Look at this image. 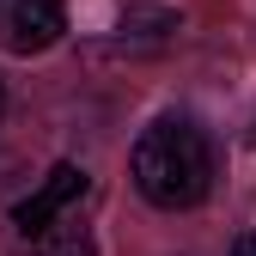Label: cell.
<instances>
[{"label":"cell","instance_id":"1","mask_svg":"<svg viewBox=\"0 0 256 256\" xmlns=\"http://www.w3.org/2000/svg\"><path fill=\"white\" fill-rule=\"evenodd\" d=\"M128 171H134V189L152 202V208H196L214 183V152H208V134L189 116H158L146 134L134 140V158H128Z\"/></svg>","mask_w":256,"mask_h":256},{"label":"cell","instance_id":"2","mask_svg":"<svg viewBox=\"0 0 256 256\" xmlns=\"http://www.w3.org/2000/svg\"><path fill=\"white\" fill-rule=\"evenodd\" d=\"M80 196H86V171H80V165H55V171H49V177L12 208V226H18L24 238H43V232H49Z\"/></svg>","mask_w":256,"mask_h":256},{"label":"cell","instance_id":"3","mask_svg":"<svg viewBox=\"0 0 256 256\" xmlns=\"http://www.w3.org/2000/svg\"><path fill=\"white\" fill-rule=\"evenodd\" d=\"M61 30H68L61 0H12L6 6V43L18 55H43L49 43H61Z\"/></svg>","mask_w":256,"mask_h":256},{"label":"cell","instance_id":"4","mask_svg":"<svg viewBox=\"0 0 256 256\" xmlns=\"http://www.w3.org/2000/svg\"><path fill=\"white\" fill-rule=\"evenodd\" d=\"M177 30V12H165V6H134L122 18V43H165Z\"/></svg>","mask_w":256,"mask_h":256},{"label":"cell","instance_id":"5","mask_svg":"<svg viewBox=\"0 0 256 256\" xmlns=\"http://www.w3.org/2000/svg\"><path fill=\"white\" fill-rule=\"evenodd\" d=\"M30 256H98V244H92L86 226H49Z\"/></svg>","mask_w":256,"mask_h":256},{"label":"cell","instance_id":"6","mask_svg":"<svg viewBox=\"0 0 256 256\" xmlns=\"http://www.w3.org/2000/svg\"><path fill=\"white\" fill-rule=\"evenodd\" d=\"M232 256H256V238H238V244H232Z\"/></svg>","mask_w":256,"mask_h":256},{"label":"cell","instance_id":"7","mask_svg":"<svg viewBox=\"0 0 256 256\" xmlns=\"http://www.w3.org/2000/svg\"><path fill=\"white\" fill-rule=\"evenodd\" d=\"M0 116H6V86H0Z\"/></svg>","mask_w":256,"mask_h":256}]
</instances>
